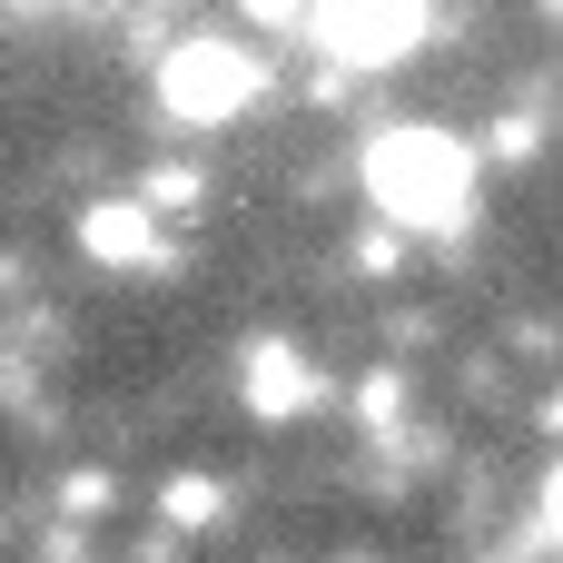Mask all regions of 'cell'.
I'll list each match as a JSON object with an SVG mask.
<instances>
[{"label":"cell","mask_w":563,"mask_h":563,"mask_svg":"<svg viewBox=\"0 0 563 563\" xmlns=\"http://www.w3.org/2000/svg\"><path fill=\"white\" fill-rule=\"evenodd\" d=\"M366 198L396 228H465L475 218V148L455 129H386L366 148Z\"/></svg>","instance_id":"6da1fadb"},{"label":"cell","mask_w":563,"mask_h":563,"mask_svg":"<svg viewBox=\"0 0 563 563\" xmlns=\"http://www.w3.org/2000/svg\"><path fill=\"white\" fill-rule=\"evenodd\" d=\"M257 89H267V59L238 49V40H178V49L158 59V109H168L178 129H218V119H238Z\"/></svg>","instance_id":"7a4b0ae2"},{"label":"cell","mask_w":563,"mask_h":563,"mask_svg":"<svg viewBox=\"0 0 563 563\" xmlns=\"http://www.w3.org/2000/svg\"><path fill=\"white\" fill-rule=\"evenodd\" d=\"M297 30H317L346 69H396V59L426 40V10H416V0H366V10H307Z\"/></svg>","instance_id":"3957f363"},{"label":"cell","mask_w":563,"mask_h":563,"mask_svg":"<svg viewBox=\"0 0 563 563\" xmlns=\"http://www.w3.org/2000/svg\"><path fill=\"white\" fill-rule=\"evenodd\" d=\"M79 247H89L99 267H148V257H158V218H148L139 198H99V208L79 218Z\"/></svg>","instance_id":"277c9868"},{"label":"cell","mask_w":563,"mask_h":563,"mask_svg":"<svg viewBox=\"0 0 563 563\" xmlns=\"http://www.w3.org/2000/svg\"><path fill=\"white\" fill-rule=\"evenodd\" d=\"M307 396H317V376H307L297 346H257L247 356V416H297Z\"/></svg>","instance_id":"5b68a950"},{"label":"cell","mask_w":563,"mask_h":563,"mask_svg":"<svg viewBox=\"0 0 563 563\" xmlns=\"http://www.w3.org/2000/svg\"><path fill=\"white\" fill-rule=\"evenodd\" d=\"M168 525H218V485L208 475H178L168 485Z\"/></svg>","instance_id":"8992f818"}]
</instances>
